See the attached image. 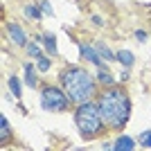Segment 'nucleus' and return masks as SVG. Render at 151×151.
Wrapping results in <instances>:
<instances>
[{
	"label": "nucleus",
	"mask_w": 151,
	"mask_h": 151,
	"mask_svg": "<svg viewBox=\"0 0 151 151\" xmlns=\"http://www.w3.org/2000/svg\"><path fill=\"white\" fill-rule=\"evenodd\" d=\"M97 106L101 111V117L106 122L108 129H122L131 117V99L126 90L108 86L106 90H101L97 97Z\"/></svg>",
	"instance_id": "obj_1"
},
{
	"label": "nucleus",
	"mask_w": 151,
	"mask_h": 151,
	"mask_svg": "<svg viewBox=\"0 0 151 151\" xmlns=\"http://www.w3.org/2000/svg\"><path fill=\"white\" fill-rule=\"evenodd\" d=\"M59 79H61L70 101L77 104V106L83 104V101H90L95 97V81L83 68H65L59 75Z\"/></svg>",
	"instance_id": "obj_2"
},
{
	"label": "nucleus",
	"mask_w": 151,
	"mask_h": 151,
	"mask_svg": "<svg viewBox=\"0 0 151 151\" xmlns=\"http://www.w3.org/2000/svg\"><path fill=\"white\" fill-rule=\"evenodd\" d=\"M75 124L77 129H79V133H81L83 138H97V135H101L104 133V129H106V122H104V117H101V111L99 106H97V101H83V104H79L75 111Z\"/></svg>",
	"instance_id": "obj_3"
},
{
	"label": "nucleus",
	"mask_w": 151,
	"mask_h": 151,
	"mask_svg": "<svg viewBox=\"0 0 151 151\" xmlns=\"http://www.w3.org/2000/svg\"><path fill=\"white\" fill-rule=\"evenodd\" d=\"M68 104H70L68 93H63L57 86H45L41 93V106L45 111H65Z\"/></svg>",
	"instance_id": "obj_4"
},
{
	"label": "nucleus",
	"mask_w": 151,
	"mask_h": 151,
	"mask_svg": "<svg viewBox=\"0 0 151 151\" xmlns=\"http://www.w3.org/2000/svg\"><path fill=\"white\" fill-rule=\"evenodd\" d=\"M79 52H81V57L86 59V61L95 63V65H97L99 70H106V65H104V61H101L104 57H99L95 47H90V45H81V47H79Z\"/></svg>",
	"instance_id": "obj_5"
},
{
	"label": "nucleus",
	"mask_w": 151,
	"mask_h": 151,
	"mask_svg": "<svg viewBox=\"0 0 151 151\" xmlns=\"http://www.w3.org/2000/svg\"><path fill=\"white\" fill-rule=\"evenodd\" d=\"M7 32H9V36H12V41H14L16 45H27L25 32L20 29V25H16V23H9V25H7Z\"/></svg>",
	"instance_id": "obj_6"
},
{
	"label": "nucleus",
	"mask_w": 151,
	"mask_h": 151,
	"mask_svg": "<svg viewBox=\"0 0 151 151\" xmlns=\"http://www.w3.org/2000/svg\"><path fill=\"white\" fill-rule=\"evenodd\" d=\"M113 149L115 151H131V149H135V142H133L131 138H117L115 140V145H113Z\"/></svg>",
	"instance_id": "obj_7"
},
{
	"label": "nucleus",
	"mask_w": 151,
	"mask_h": 151,
	"mask_svg": "<svg viewBox=\"0 0 151 151\" xmlns=\"http://www.w3.org/2000/svg\"><path fill=\"white\" fill-rule=\"evenodd\" d=\"M36 38L41 43H45V47H47L52 54H57V38H54V34H38Z\"/></svg>",
	"instance_id": "obj_8"
},
{
	"label": "nucleus",
	"mask_w": 151,
	"mask_h": 151,
	"mask_svg": "<svg viewBox=\"0 0 151 151\" xmlns=\"http://www.w3.org/2000/svg\"><path fill=\"white\" fill-rule=\"evenodd\" d=\"M25 81H27L29 88L36 86V77H34V68H32V65H25Z\"/></svg>",
	"instance_id": "obj_9"
},
{
	"label": "nucleus",
	"mask_w": 151,
	"mask_h": 151,
	"mask_svg": "<svg viewBox=\"0 0 151 151\" xmlns=\"http://www.w3.org/2000/svg\"><path fill=\"white\" fill-rule=\"evenodd\" d=\"M97 79H99V83H104V86H113V77L108 75L106 70H99V72H97Z\"/></svg>",
	"instance_id": "obj_10"
},
{
	"label": "nucleus",
	"mask_w": 151,
	"mask_h": 151,
	"mask_svg": "<svg viewBox=\"0 0 151 151\" xmlns=\"http://www.w3.org/2000/svg\"><path fill=\"white\" fill-rule=\"evenodd\" d=\"M7 135H9V122L5 115H0V138L7 140Z\"/></svg>",
	"instance_id": "obj_11"
},
{
	"label": "nucleus",
	"mask_w": 151,
	"mask_h": 151,
	"mask_svg": "<svg viewBox=\"0 0 151 151\" xmlns=\"http://www.w3.org/2000/svg\"><path fill=\"white\" fill-rule=\"evenodd\" d=\"M117 59H120L124 65H131V63H133V54H131V52H126V50L117 52Z\"/></svg>",
	"instance_id": "obj_12"
},
{
	"label": "nucleus",
	"mask_w": 151,
	"mask_h": 151,
	"mask_svg": "<svg viewBox=\"0 0 151 151\" xmlns=\"http://www.w3.org/2000/svg\"><path fill=\"white\" fill-rule=\"evenodd\" d=\"M25 14L29 16V18H34V20H38V18H41V12H38L36 7H32V5H27V7H25Z\"/></svg>",
	"instance_id": "obj_13"
},
{
	"label": "nucleus",
	"mask_w": 151,
	"mask_h": 151,
	"mask_svg": "<svg viewBox=\"0 0 151 151\" xmlns=\"http://www.w3.org/2000/svg\"><path fill=\"white\" fill-rule=\"evenodd\" d=\"M27 54H29V57H34V59H38V57H41V50H38V45L27 43Z\"/></svg>",
	"instance_id": "obj_14"
},
{
	"label": "nucleus",
	"mask_w": 151,
	"mask_h": 151,
	"mask_svg": "<svg viewBox=\"0 0 151 151\" xmlns=\"http://www.w3.org/2000/svg\"><path fill=\"white\" fill-rule=\"evenodd\" d=\"M9 86H12V93L16 95V97H20V83H18V79H16V77H12V79H9Z\"/></svg>",
	"instance_id": "obj_15"
},
{
	"label": "nucleus",
	"mask_w": 151,
	"mask_h": 151,
	"mask_svg": "<svg viewBox=\"0 0 151 151\" xmlns=\"http://www.w3.org/2000/svg\"><path fill=\"white\" fill-rule=\"evenodd\" d=\"M140 145L147 147V149H151V131H147V133H142V135H140Z\"/></svg>",
	"instance_id": "obj_16"
},
{
	"label": "nucleus",
	"mask_w": 151,
	"mask_h": 151,
	"mask_svg": "<svg viewBox=\"0 0 151 151\" xmlns=\"http://www.w3.org/2000/svg\"><path fill=\"white\" fill-rule=\"evenodd\" d=\"M47 68H50V59L38 57V70H41V72H47Z\"/></svg>",
	"instance_id": "obj_17"
},
{
	"label": "nucleus",
	"mask_w": 151,
	"mask_h": 151,
	"mask_svg": "<svg viewBox=\"0 0 151 151\" xmlns=\"http://www.w3.org/2000/svg\"><path fill=\"white\" fill-rule=\"evenodd\" d=\"M97 52H101V57L106 59V61H113V59H115V54L111 50H106V47H97Z\"/></svg>",
	"instance_id": "obj_18"
},
{
	"label": "nucleus",
	"mask_w": 151,
	"mask_h": 151,
	"mask_svg": "<svg viewBox=\"0 0 151 151\" xmlns=\"http://www.w3.org/2000/svg\"><path fill=\"white\" fill-rule=\"evenodd\" d=\"M41 9H43V12L47 14V16H52V7L47 5V2H45V0H43V2H41Z\"/></svg>",
	"instance_id": "obj_19"
}]
</instances>
